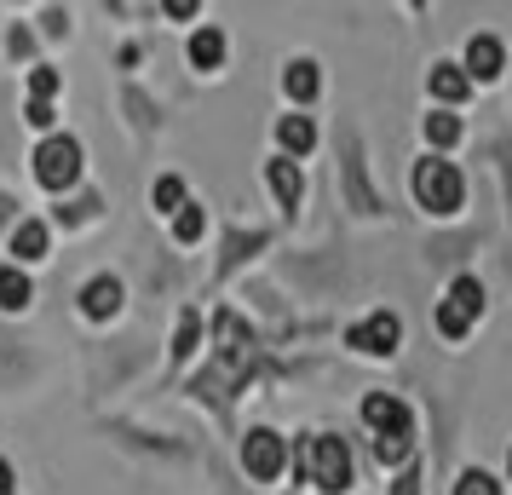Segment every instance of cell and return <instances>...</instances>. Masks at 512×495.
<instances>
[{
  "mask_svg": "<svg viewBox=\"0 0 512 495\" xmlns=\"http://www.w3.org/2000/svg\"><path fill=\"white\" fill-rule=\"evenodd\" d=\"M35 179L47 190H70L81 179V144L75 139H47L35 150Z\"/></svg>",
  "mask_w": 512,
  "mask_h": 495,
  "instance_id": "obj_4",
  "label": "cell"
},
{
  "mask_svg": "<svg viewBox=\"0 0 512 495\" xmlns=\"http://www.w3.org/2000/svg\"><path fill=\"white\" fill-rule=\"evenodd\" d=\"M374 455H380L386 467H403V461L415 455V432H386V438H374Z\"/></svg>",
  "mask_w": 512,
  "mask_h": 495,
  "instance_id": "obj_17",
  "label": "cell"
},
{
  "mask_svg": "<svg viewBox=\"0 0 512 495\" xmlns=\"http://www.w3.org/2000/svg\"><path fill=\"white\" fill-rule=\"evenodd\" d=\"M116 306H121V283L116 277H98V283L81 288V311H87V317H110Z\"/></svg>",
  "mask_w": 512,
  "mask_h": 495,
  "instance_id": "obj_12",
  "label": "cell"
},
{
  "mask_svg": "<svg viewBox=\"0 0 512 495\" xmlns=\"http://www.w3.org/2000/svg\"><path fill=\"white\" fill-rule=\"evenodd\" d=\"M495 156L507 162V202H512V139H501V144H495Z\"/></svg>",
  "mask_w": 512,
  "mask_h": 495,
  "instance_id": "obj_24",
  "label": "cell"
},
{
  "mask_svg": "<svg viewBox=\"0 0 512 495\" xmlns=\"http://www.w3.org/2000/svg\"><path fill=\"white\" fill-rule=\"evenodd\" d=\"M173 236H179V242H196V236H202V208H179L173 213Z\"/></svg>",
  "mask_w": 512,
  "mask_h": 495,
  "instance_id": "obj_20",
  "label": "cell"
},
{
  "mask_svg": "<svg viewBox=\"0 0 512 495\" xmlns=\"http://www.w3.org/2000/svg\"><path fill=\"white\" fill-rule=\"evenodd\" d=\"M478 317H484V283L478 277H455L449 294H443V306H438V334L443 340H461Z\"/></svg>",
  "mask_w": 512,
  "mask_h": 495,
  "instance_id": "obj_3",
  "label": "cell"
},
{
  "mask_svg": "<svg viewBox=\"0 0 512 495\" xmlns=\"http://www.w3.org/2000/svg\"><path fill=\"white\" fill-rule=\"evenodd\" d=\"M305 472H311V484H317L323 495L351 490V449H346V438L317 432V438L305 444Z\"/></svg>",
  "mask_w": 512,
  "mask_h": 495,
  "instance_id": "obj_2",
  "label": "cell"
},
{
  "mask_svg": "<svg viewBox=\"0 0 512 495\" xmlns=\"http://www.w3.org/2000/svg\"><path fill=\"white\" fill-rule=\"evenodd\" d=\"M277 144L282 150H294V156H305V150L317 144V127H311L305 116H282L277 121Z\"/></svg>",
  "mask_w": 512,
  "mask_h": 495,
  "instance_id": "obj_15",
  "label": "cell"
},
{
  "mask_svg": "<svg viewBox=\"0 0 512 495\" xmlns=\"http://www.w3.org/2000/svg\"><path fill=\"white\" fill-rule=\"evenodd\" d=\"M0 306H6V311H24L29 306V277L18 271V265H6V271H0Z\"/></svg>",
  "mask_w": 512,
  "mask_h": 495,
  "instance_id": "obj_18",
  "label": "cell"
},
{
  "mask_svg": "<svg viewBox=\"0 0 512 495\" xmlns=\"http://www.w3.org/2000/svg\"><path fill=\"white\" fill-rule=\"evenodd\" d=\"M219 58H225V29H196L190 35V64L196 70H219Z\"/></svg>",
  "mask_w": 512,
  "mask_h": 495,
  "instance_id": "obj_13",
  "label": "cell"
},
{
  "mask_svg": "<svg viewBox=\"0 0 512 495\" xmlns=\"http://www.w3.org/2000/svg\"><path fill=\"white\" fill-rule=\"evenodd\" d=\"M449 495H501V484H495L484 467H466L461 478H455V490H449Z\"/></svg>",
  "mask_w": 512,
  "mask_h": 495,
  "instance_id": "obj_19",
  "label": "cell"
},
{
  "mask_svg": "<svg viewBox=\"0 0 512 495\" xmlns=\"http://www.w3.org/2000/svg\"><path fill=\"white\" fill-rule=\"evenodd\" d=\"M507 478H512V449H507Z\"/></svg>",
  "mask_w": 512,
  "mask_h": 495,
  "instance_id": "obj_26",
  "label": "cell"
},
{
  "mask_svg": "<svg viewBox=\"0 0 512 495\" xmlns=\"http://www.w3.org/2000/svg\"><path fill=\"white\" fill-rule=\"evenodd\" d=\"M426 93L443 98V104H461V98L472 93V81L461 75V64H432V75H426Z\"/></svg>",
  "mask_w": 512,
  "mask_h": 495,
  "instance_id": "obj_9",
  "label": "cell"
},
{
  "mask_svg": "<svg viewBox=\"0 0 512 495\" xmlns=\"http://www.w3.org/2000/svg\"><path fill=\"white\" fill-rule=\"evenodd\" d=\"M317 87H323V75H317V64H311V58H294V64H288V70H282V93L288 98H317Z\"/></svg>",
  "mask_w": 512,
  "mask_h": 495,
  "instance_id": "obj_11",
  "label": "cell"
},
{
  "mask_svg": "<svg viewBox=\"0 0 512 495\" xmlns=\"http://www.w3.org/2000/svg\"><path fill=\"white\" fill-rule=\"evenodd\" d=\"M426 144H438V150L461 144V116H449V110H432V116H426Z\"/></svg>",
  "mask_w": 512,
  "mask_h": 495,
  "instance_id": "obj_16",
  "label": "cell"
},
{
  "mask_svg": "<svg viewBox=\"0 0 512 495\" xmlns=\"http://www.w3.org/2000/svg\"><path fill=\"white\" fill-rule=\"evenodd\" d=\"M392 495H420V467H403V472H397Z\"/></svg>",
  "mask_w": 512,
  "mask_h": 495,
  "instance_id": "obj_23",
  "label": "cell"
},
{
  "mask_svg": "<svg viewBox=\"0 0 512 495\" xmlns=\"http://www.w3.org/2000/svg\"><path fill=\"white\" fill-rule=\"evenodd\" d=\"M501 64H507V52H501L495 35H472V41H466V64H461L466 81H495Z\"/></svg>",
  "mask_w": 512,
  "mask_h": 495,
  "instance_id": "obj_8",
  "label": "cell"
},
{
  "mask_svg": "<svg viewBox=\"0 0 512 495\" xmlns=\"http://www.w3.org/2000/svg\"><path fill=\"white\" fill-rule=\"evenodd\" d=\"M47 219H24V225H18V236H12V254H18V260H47Z\"/></svg>",
  "mask_w": 512,
  "mask_h": 495,
  "instance_id": "obj_14",
  "label": "cell"
},
{
  "mask_svg": "<svg viewBox=\"0 0 512 495\" xmlns=\"http://www.w3.org/2000/svg\"><path fill=\"white\" fill-rule=\"evenodd\" d=\"M0 495H12V467L0 461Z\"/></svg>",
  "mask_w": 512,
  "mask_h": 495,
  "instance_id": "obj_25",
  "label": "cell"
},
{
  "mask_svg": "<svg viewBox=\"0 0 512 495\" xmlns=\"http://www.w3.org/2000/svg\"><path fill=\"white\" fill-rule=\"evenodd\" d=\"M29 87H35V104H41V98L58 93V75H52V70H35V75H29Z\"/></svg>",
  "mask_w": 512,
  "mask_h": 495,
  "instance_id": "obj_22",
  "label": "cell"
},
{
  "mask_svg": "<svg viewBox=\"0 0 512 495\" xmlns=\"http://www.w3.org/2000/svg\"><path fill=\"white\" fill-rule=\"evenodd\" d=\"M179 202H185V185L167 173V179H156V208L162 213H179Z\"/></svg>",
  "mask_w": 512,
  "mask_h": 495,
  "instance_id": "obj_21",
  "label": "cell"
},
{
  "mask_svg": "<svg viewBox=\"0 0 512 495\" xmlns=\"http://www.w3.org/2000/svg\"><path fill=\"white\" fill-rule=\"evenodd\" d=\"M415 202H420L426 213H438V219L461 213V202H466V179L455 173V162H438V156H426V162L415 167Z\"/></svg>",
  "mask_w": 512,
  "mask_h": 495,
  "instance_id": "obj_1",
  "label": "cell"
},
{
  "mask_svg": "<svg viewBox=\"0 0 512 495\" xmlns=\"http://www.w3.org/2000/svg\"><path fill=\"white\" fill-rule=\"evenodd\" d=\"M363 421L374 426V438H386V432H415L409 403L392 398V392H369V398H363Z\"/></svg>",
  "mask_w": 512,
  "mask_h": 495,
  "instance_id": "obj_7",
  "label": "cell"
},
{
  "mask_svg": "<svg viewBox=\"0 0 512 495\" xmlns=\"http://www.w3.org/2000/svg\"><path fill=\"white\" fill-rule=\"evenodd\" d=\"M265 179H271V190H277V202H282V208H300L305 179H300V167L288 162V156H277V162L265 167Z\"/></svg>",
  "mask_w": 512,
  "mask_h": 495,
  "instance_id": "obj_10",
  "label": "cell"
},
{
  "mask_svg": "<svg viewBox=\"0 0 512 495\" xmlns=\"http://www.w3.org/2000/svg\"><path fill=\"white\" fill-rule=\"evenodd\" d=\"M242 467L254 472L259 484H277L282 478V467H288V444H282L277 432H248V444H242Z\"/></svg>",
  "mask_w": 512,
  "mask_h": 495,
  "instance_id": "obj_5",
  "label": "cell"
},
{
  "mask_svg": "<svg viewBox=\"0 0 512 495\" xmlns=\"http://www.w3.org/2000/svg\"><path fill=\"white\" fill-rule=\"evenodd\" d=\"M397 340H403V323H397L392 311H374L369 323H357L346 334V346H357V352H369V357H392Z\"/></svg>",
  "mask_w": 512,
  "mask_h": 495,
  "instance_id": "obj_6",
  "label": "cell"
}]
</instances>
